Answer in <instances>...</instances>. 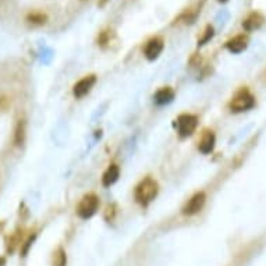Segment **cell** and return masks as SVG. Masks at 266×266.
Returning a JSON list of instances; mask_svg holds the SVG:
<instances>
[{"label":"cell","mask_w":266,"mask_h":266,"mask_svg":"<svg viewBox=\"0 0 266 266\" xmlns=\"http://www.w3.org/2000/svg\"><path fill=\"white\" fill-rule=\"evenodd\" d=\"M157 191H159V185L156 181L152 177H146L136 187L134 197H136V201L138 204L142 206H148L153 199L156 198Z\"/></svg>","instance_id":"cell-1"},{"label":"cell","mask_w":266,"mask_h":266,"mask_svg":"<svg viewBox=\"0 0 266 266\" xmlns=\"http://www.w3.org/2000/svg\"><path fill=\"white\" fill-rule=\"evenodd\" d=\"M255 103V96L251 94L250 89L244 87V88L238 89L234 94V96L231 98L229 103V109L233 113H243V112L252 109Z\"/></svg>","instance_id":"cell-2"},{"label":"cell","mask_w":266,"mask_h":266,"mask_svg":"<svg viewBox=\"0 0 266 266\" xmlns=\"http://www.w3.org/2000/svg\"><path fill=\"white\" fill-rule=\"evenodd\" d=\"M100 201L98 198V195L95 194H87L81 201H79L78 206H77V215L81 219H89L92 218L98 209H99Z\"/></svg>","instance_id":"cell-3"},{"label":"cell","mask_w":266,"mask_h":266,"mask_svg":"<svg viewBox=\"0 0 266 266\" xmlns=\"http://www.w3.org/2000/svg\"><path fill=\"white\" fill-rule=\"evenodd\" d=\"M174 124H176V128H177L178 137L180 138H187V137L193 136L194 131L197 130L198 117L195 115L184 113V115L178 116Z\"/></svg>","instance_id":"cell-4"},{"label":"cell","mask_w":266,"mask_h":266,"mask_svg":"<svg viewBox=\"0 0 266 266\" xmlns=\"http://www.w3.org/2000/svg\"><path fill=\"white\" fill-rule=\"evenodd\" d=\"M205 202H206V194L204 191L195 193L185 202V205L181 209V212H183V215H187V216H193V215L201 212V209L204 208Z\"/></svg>","instance_id":"cell-5"},{"label":"cell","mask_w":266,"mask_h":266,"mask_svg":"<svg viewBox=\"0 0 266 266\" xmlns=\"http://www.w3.org/2000/svg\"><path fill=\"white\" fill-rule=\"evenodd\" d=\"M163 47H165V41L163 38L155 37L146 42L145 47H144V55L148 60H155L159 58V55L163 52Z\"/></svg>","instance_id":"cell-6"},{"label":"cell","mask_w":266,"mask_h":266,"mask_svg":"<svg viewBox=\"0 0 266 266\" xmlns=\"http://www.w3.org/2000/svg\"><path fill=\"white\" fill-rule=\"evenodd\" d=\"M95 84H96V77H95L94 74H91V75H87V77L81 78L78 83L73 87L74 96H75L77 99L84 98L85 95H88L89 92H91V89L94 88Z\"/></svg>","instance_id":"cell-7"},{"label":"cell","mask_w":266,"mask_h":266,"mask_svg":"<svg viewBox=\"0 0 266 266\" xmlns=\"http://www.w3.org/2000/svg\"><path fill=\"white\" fill-rule=\"evenodd\" d=\"M248 35L246 34H240V35H235L234 38H231L229 41L226 42V49L229 50L230 53H234V55H238V53L244 52L248 46Z\"/></svg>","instance_id":"cell-8"},{"label":"cell","mask_w":266,"mask_h":266,"mask_svg":"<svg viewBox=\"0 0 266 266\" xmlns=\"http://www.w3.org/2000/svg\"><path fill=\"white\" fill-rule=\"evenodd\" d=\"M263 22H265V17L262 16L261 13L254 11V13H251L250 16L244 20V22H243V28H244L247 32L256 31V30H259V28L263 25Z\"/></svg>","instance_id":"cell-9"},{"label":"cell","mask_w":266,"mask_h":266,"mask_svg":"<svg viewBox=\"0 0 266 266\" xmlns=\"http://www.w3.org/2000/svg\"><path fill=\"white\" fill-rule=\"evenodd\" d=\"M215 145H216V137H215L214 131H204L202 138H201L198 145L199 152L204 153V155H208V153H210V152L214 151Z\"/></svg>","instance_id":"cell-10"},{"label":"cell","mask_w":266,"mask_h":266,"mask_svg":"<svg viewBox=\"0 0 266 266\" xmlns=\"http://www.w3.org/2000/svg\"><path fill=\"white\" fill-rule=\"evenodd\" d=\"M119 177H120V167L117 166V165H110V166L106 169V172L103 173V176H102V184H103V187L113 185V184L119 180Z\"/></svg>","instance_id":"cell-11"},{"label":"cell","mask_w":266,"mask_h":266,"mask_svg":"<svg viewBox=\"0 0 266 266\" xmlns=\"http://www.w3.org/2000/svg\"><path fill=\"white\" fill-rule=\"evenodd\" d=\"M173 99H174V91L170 87L161 88L159 91H156V94L153 95V100L159 106L170 103V102H173Z\"/></svg>","instance_id":"cell-12"},{"label":"cell","mask_w":266,"mask_h":266,"mask_svg":"<svg viewBox=\"0 0 266 266\" xmlns=\"http://www.w3.org/2000/svg\"><path fill=\"white\" fill-rule=\"evenodd\" d=\"M26 136V123L25 120H18L14 128V145L20 146L24 144Z\"/></svg>","instance_id":"cell-13"},{"label":"cell","mask_w":266,"mask_h":266,"mask_svg":"<svg viewBox=\"0 0 266 266\" xmlns=\"http://www.w3.org/2000/svg\"><path fill=\"white\" fill-rule=\"evenodd\" d=\"M21 237H22V231H16L14 234H11L7 237V241H6V250L7 252H14L16 248L21 244Z\"/></svg>","instance_id":"cell-14"},{"label":"cell","mask_w":266,"mask_h":266,"mask_svg":"<svg viewBox=\"0 0 266 266\" xmlns=\"http://www.w3.org/2000/svg\"><path fill=\"white\" fill-rule=\"evenodd\" d=\"M26 21L32 25H43L47 22V16L42 11H32L26 16Z\"/></svg>","instance_id":"cell-15"},{"label":"cell","mask_w":266,"mask_h":266,"mask_svg":"<svg viewBox=\"0 0 266 266\" xmlns=\"http://www.w3.org/2000/svg\"><path fill=\"white\" fill-rule=\"evenodd\" d=\"M67 258H66V252L62 247L58 248V251L53 254V266H66Z\"/></svg>","instance_id":"cell-16"},{"label":"cell","mask_w":266,"mask_h":266,"mask_svg":"<svg viewBox=\"0 0 266 266\" xmlns=\"http://www.w3.org/2000/svg\"><path fill=\"white\" fill-rule=\"evenodd\" d=\"M214 35H215L214 26H212V25L206 26V28H205L204 34H202V37L198 39V46H202V45H205L206 42L210 41V39L214 38Z\"/></svg>","instance_id":"cell-17"},{"label":"cell","mask_w":266,"mask_h":266,"mask_svg":"<svg viewBox=\"0 0 266 266\" xmlns=\"http://www.w3.org/2000/svg\"><path fill=\"white\" fill-rule=\"evenodd\" d=\"M110 43V31H102L98 37V45L102 47L108 46Z\"/></svg>","instance_id":"cell-18"},{"label":"cell","mask_w":266,"mask_h":266,"mask_svg":"<svg viewBox=\"0 0 266 266\" xmlns=\"http://www.w3.org/2000/svg\"><path fill=\"white\" fill-rule=\"evenodd\" d=\"M5 229V222H0V231Z\"/></svg>","instance_id":"cell-19"},{"label":"cell","mask_w":266,"mask_h":266,"mask_svg":"<svg viewBox=\"0 0 266 266\" xmlns=\"http://www.w3.org/2000/svg\"><path fill=\"white\" fill-rule=\"evenodd\" d=\"M220 3H226V2H229V0H219Z\"/></svg>","instance_id":"cell-20"}]
</instances>
